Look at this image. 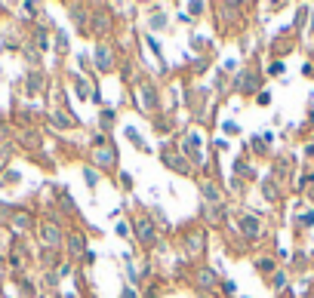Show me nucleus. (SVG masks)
Segmentation results:
<instances>
[{"label":"nucleus","mask_w":314,"mask_h":298,"mask_svg":"<svg viewBox=\"0 0 314 298\" xmlns=\"http://www.w3.org/2000/svg\"><path fill=\"white\" fill-rule=\"evenodd\" d=\"M43 243H46V246H56V243H59V231H56L52 225L43 228Z\"/></svg>","instance_id":"f257e3e1"}]
</instances>
